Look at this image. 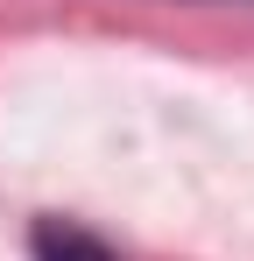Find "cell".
Here are the masks:
<instances>
[{"label": "cell", "instance_id": "obj_1", "mask_svg": "<svg viewBox=\"0 0 254 261\" xmlns=\"http://www.w3.org/2000/svg\"><path fill=\"white\" fill-rule=\"evenodd\" d=\"M29 261H120L99 233H85L78 219H36L29 226Z\"/></svg>", "mask_w": 254, "mask_h": 261}]
</instances>
